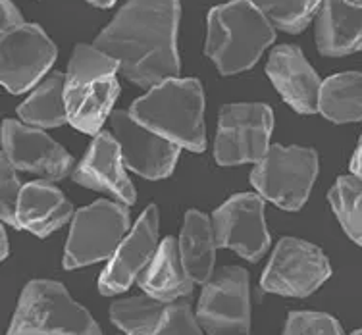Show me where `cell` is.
Here are the masks:
<instances>
[{
    "mask_svg": "<svg viewBox=\"0 0 362 335\" xmlns=\"http://www.w3.org/2000/svg\"><path fill=\"white\" fill-rule=\"evenodd\" d=\"M180 0H127L95 47L118 60L127 81L151 89L180 74Z\"/></svg>",
    "mask_w": 362,
    "mask_h": 335,
    "instance_id": "1",
    "label": "cell"
},
{
    "mask_svg": "<svg viewBox=\"0 0 362 335\" xmlns=\"http://www.w3.org/2000/svg\"><path fill=\"white\" fill-rule=\"evenodd\" d=\"M132 116L177 147L202 153L206 148L204 133V93L193 77H170L151 87L145 97L132 105Z\"/></svg>",
    "mask_w": 362,
    "mask_h": 335,
    "instance_id": "2",
    "label": "cell"
},
{
    "mask_svg": "<svg viewBox=\"0 0 362 335\" xmlns=\"http://www.w3.org/2000/svg\"><path fill=\"white\" fill-rule=\"evenodd\" d=\"M276 39V28L251 0H233L210 10L206 56L222 76L251 70Z\"/></svg>",
    "mask_w": 362,
    "mask_h": 335,
    "instance_id": "3",
    "label": "cell"
},
{
    "mask_svg": "<svg viewBox=\"0 0 362 335\" xmlns=\"http://www.w3.org/2000/svg\"><path fill=\"white\" fill-rule=\"evenodd\" d=\"M119 64L95 45H77L66 74V108L76 129L100 131L119 95Z\"/></svg>",
    "mask_w": 362,
    "mask_h": 335,
    "instance_id": "4",
    "label": "cell"
},
{
    "mask_svg": "<svg viewBox=\"0 0 362 335\" xmlns=\"http://www.w3.org/2000/svg\"><path fill=\"white\" fill-rule=\"evenodd\" d=\"M6 335H103V329L60 281L33 279L21 291Z\"/></svg>",
    "mask_w": 362,
    "mask_h": 335,
    "instance_id": "5",
    "label": "cell"
},
{
    "mask_svg": "<svg viewBox=\"0 0 362 335\" xmlns=\"http://www.w3.org/2000/svg\"><path fill=\"white\" fill-rule=\"evenodd\" d=\"M318 175V154L307 147L272 145L270 151L251 172L252 187L258 195L279 208H303Z\"/></svg>",
    "mask_w": 362,
    "mask_h": 335,
    "instance_id": "6",
    "label": "cell"
},
{
    "mask_svg": "<svg viewBox=\"0 0 362 335\" xmlns=\"http://www.w3.org/2000/svg\"><path fill=\"white\" fill-rule=\"evenodd\" d=\"M127 231L129 210L124 203L103 199L79 208L71 220L70 237L64 251V268L76 270L112 259Z\"/></svg>",
    "mask_w": 362,
    "mask_h": 335,
    "instance_id": "7",
    "label": "cell"
},
{
    "mask_svg": "<svg viewBox=\"0 0 362 335\" xmlns=\"http://www.w3.org/2000/svg\"><path fill=\"white\" fill-rule=\"evenodd\" d=\"M197 320L209 335L251 334L249 274L241 266H223L202 287Z\"/></svg>",
    "mask_w": 362,
    "mask_h": 335,
    "instance_id": "8",
    "label": "cell"
},
{
    "mask_svg": "<svg viewBox=\"0 0 362 335\" xmlns=\"http://www.w3.org/2000/svg\"><path fill=\"white\" fill-rule=\"evenodd\" d=\"M274 112L260 102L226 105L220 110L214 158L220 166L260 162L270 151Z\"/></svg>",
    "mask_w": 362,
    "mask_h": 335,
    "instance_id": "9",
    "label": "cell"
},
{
    "mask_svg": "<svg viewBox=\"0 0 362 335\" xmlns=\"http://www.w3.org/2000/svg\"><path fill=\"white\" fill-rule=\"evenodd\" d=\"M332 276V266L322 249L303 239H279L266 266L260 287L266 293L308 297Z\"/></svg>",
    "mask_w": 362,
    "mask_h": 335,
    "instance_id": "10",
    "label": "cell"
},
{
    "mask_svg": "<svg viewBox=\"0 0 362 335\" xmlns=\"http://www.w3.org/2000/svg\"><path fill=\"white\" fill-rule=\"evenodd\" d=\"M56 60V45L37 23H23L0 37V79L20 95L41 79Z\"/></svg>",
    "mask_w": 362,
    "mask_h": 335,
    "instance_id": "11",
    "label": "cell"
},
{
    "mask_svg": "<svg viewBox=\"0 0 362 335\" xmlns=\"http://www.w3.org/2000/svg\"><path fill=\"white\" fill-rule=\"evenodd\" d=\"M110 124L126 168L146 180H164L174 172L181 147L143 126L132 112L114 110Z\"/></svg>",
    "mask_w": 362,
    "mask_h": 335,
    "instance_id": "12",
    "label": "cell"
},
{
    "mask_svg": "<svg viewBox=\"0 0 362 335\" xmlns=\"http://www.w3.org/2000/svg\"><path fill=\"white\" fill-rule=\"evenodd\" d=\"M212 223L218 247L231 249L249 262H258L270 247L264 203L258 195H233L214 212Z\"/></svg>",
    "mask_w": 362,
    "mask_h": 335,
    "instance_id": "13",
    "label": "cell"
},
{
    "mask_svg": "<svg viewBox=\"0 0 362 335\" xmlns=\"http://www.w3.org/2000/svg\"><path fill=\"white\" fill-rule=\"evenodd\" d=\"M2 145L8 160L21 172H31L47 180H62L74 168V156L62 145L39 127L23 126L16 119H4Z\"/></svg>",
    "mask_w": 362,
    "mask_h": 335,
    "instance_id": "14",
    "label": "cell"
},
{
    "mask_svg": "<svg viewBox=\"0 0 362 335\" xmlns=\"http://www.w3.org/2000/svg\"><path fill=\"white\" fill-rule=\"evenodd\" d=\"M158 208L151 204L141 214L126 239L119 243L105 272L98 279V291L103 295H118L127 291L135 279L146 270L158 252Z\"/></svg>",
    "mask_w": 362,
    "mask_h": 335,
    "instance_id": "15",
    "label": "cell"
},
{
    "mask_svg": "<svg viewBox=\"0 0 362 335\" xmlns=\"http://www.w3.org/2000/svg\"><path fill=\"white\" fill-rule=\"evenodd\" d=\"M266 74L281 98L299 114L320 112L322 81L314 68L295 45H279L272 50Z\"/></svg>",
    "mask_w": 362,
    "mask_h": 335,
    "instance_id": "16",
    "label": "cell"
},
{
    "mask_svg": "<svg viewBox=\"0 0 362 335\" xmlns=\"http://www.w3.org/2000/svg\"><path fill=\"white\" fill-rule=\"evenodd\" d=\"M124 166L126 164L114 133L98 131L71 177L81 187L105 191L116 196L119 203L133 204L137 195Z\"/></svg>",
    "mask_w": 362,
    "mask_h": 335,
    "instance_id": "17",
    "label": "cell"
},
{
    "mask_svg": "<svg viewBox=\"0 0 362 335\" xmlns=\"http://www.w3.org/2000/svg\"><path fill=\"white\" fill-rule=\"evenodd\" d=\"M74 206L54 183L31 182L21 187L16 208L14 228L33 233L37 237H49L74 218Z\"/></svg>",
    "mask_w": 362,
    "mask_h": 335,
    "instance_id": "18",
    "label": "cell"
},
{
    "mask_svg": "<svg viewBox=\"0 0 362 335\" xmlns=\"http://www.w3.org/2000/svg\"><path fill=\"white\" fill-rule=\"evenodd\" d=\"M316 47L324 56H349L362 50V0H322Z\"/></svg>",
    "mask_w": 362,
    "mask_h": 335,
    "instance_id": "19",
    "label": "cell"
},
{
    "mask_svg": "<svg viewBox=\"0 0 362 335\" xmlns=\"http://www.w3.org/2000/svg\"><path fill=\"white\" fill-rule=\"evenodd\" d=\"M193 278L181 260L180 241L166 237L146 270L139 276V286L146 295L162 302H175L193 295Z\"/></svg>",
    "mask_w": 362,
    "mask_h": 335,
    "instance_id": "20",
    "label": "cell"
},
{
    "mask_svg": "<svg viewBox=\"0 0 362 335\" xmlns=\"http://www.w3.org/2000/svg\"><path fill=\"white\" fill-rule=\"evenodd\" d=\"M214 223L199 210H189L180 235L181 260L195 283H206L214 274L216 260Z\"/></svg>",
    "mask_w": 362,
    "mask_h": 335,
    "instance_id": "21",
    "label": "cell"
},
{
    "mask_svg": "<svg viewBox=\"0 0 362 335\" xmlns=\"http://www.w3.org/2000/svg\"><path fill=\"white\" fill-rule=\"evenodd\" d=\"M18 116L31 127H58L70 124L66 108V76L50 74L18 108Z\"/></svg>",
    "mask_w": 362,
    "mask_h": 335,
    "instance_id": "22",
    "label": "cell"
},
{
    "mask_svg": "<svg viewBox=\"0 0 362 335\" xmlns=\"http://www.w3.org/2000/svg\"><path fill=\"white\" fill-rule=\"evenodd\" d=\"M320 114L334 124L362 122V74L345 71L322 83Z\"/></svg>",
    "mask_w": 362,
    "mask_h": 335,
    "instance_id": "23",
    "label": "cell"
},
{
    "mask_svg": "<svg viewBox=\"0 0 362 335\" xmlns=\"http://www.w3.org/2000/svg\"><path fill=\"white\" fill-rule=\"evenodd\" d=\"M166 308L168 302L145 293L114 302L110 308V320L127 335H151L166 315Z\"/></svg>",
    "mask_w": 362,
    "mask_h": 335,
    "instance_id": "24",
    "label": "cell"
},
{
    "mask_svg": "<svg viewBox=\"0 0 362 335\" xmlns=\"http://www.w3.org/2000/svg\"><path fill=\"white\" fill-rule=\"evenodd\" d=\"M327 199L345 233L362 247V180L355 175L337 177Z\"/></svg>",
    "mask_w": 362,
    "mask_h": 335,
    "instance_id": "25",
    "label": "cell"
},
{
    "mask_svg": "<svg viewBox=\"0 0 362 335\" xmlns=\"http://www.w3.org/2000/svg\"><path fill=\"white\" fill-rule=\"evenodd\" d=\"M276 29L300 33L313 20L322 0H251Z\"/></svg>",
    "mask_w": 362,
    "mask_h": 335,
    "instance_id": "26",
    "label": "cell"
},
{
    "mask_svg": "<svg viewBox=\"0 0 362 335\" xmlns=\"http://www.w3.org/2000/svg\"><path fill=\"white\" fill-rule=\"evenodd\" d=\"M281 335H343L339 322L324 312H289Z\"/></svg>",
    "mask_w": 362,
    "mask_h": 335,
    "instance_id": "27",
    "label": "cell"
},
{
    "mask_svg": "<svg viewBox=\"0 0 362 335\" xmlns=\"http://www.w3.org/2000/svg\"><path fill=\"white\" fill-rule=\"evenodd\" d=\"M151 335H202L201 324L187 300L168 302L166 315Z\"/></svg>",
    "mask_w": 362,
    "mask_h": 335,
    "instance_id": "28",
    "label": "cell"
},
{
    "mask_svg": "<svg viewBox=\"0 0 362 335\" xmlns=\"http://www.w3.org/2000/svg\"><path fill=\"white\" fill-rule=\"evenodd\" d=\"M21 187L23 185L16 175V168L12 166V162L8 160L6 154L2 153V156H0V218L4 223L14 225Z\"/></svg>",
    "mask_w": 362,
    "mask_h": 335,
    "instance_id": "29",
    "label": "cell"
},
{
    "mask_svg": "<svg viewBox=\"0 0 362 335\" xmlns=\"http://www.w3.org/2000/svg\"><path fill=\"white\" fill-rule=\"evenodd\" d=\"M0 2H2V25H0L2 33L25 23V21H23V18H21L20 10L16 8V4H12L10 0H0Z\"/></svg>",
    "mask_w": 362,
    "mask_h": 335,
    "instance_id": "30",
    "label": "cell"
},
{
    "mask_svg": "<svg viewBox=\"0 0 362 335\" xmlns=\"http://www.w3.org/2000/svg\"><path fill=\"white\" fill-rule=\"evenodd\" d=\"M351 172L355 177L362 180V137L358 141V145H356V151L353 154V158H351Z\"/></svg>",
    "mask_w": 362,
    "mask_h": 335,
    "instance_id": "31",
    "label": "cell"
},
{
    "mask_svg": "<svg viewBox=\"0 0 362 335\" xmlns=\"http://www.w3.org/2000/svg\"><path fill=\"white\" fill-rule=\"evenodd\" d=\"M0 235H2V260H6L8 252H10V243H8V233L4 228L0 230Z\"/></svg>",
    "mask_w": 362,
    "mask_h": 335,
    "instance_id": "32",
    "label": "cell"
},
{
    "mask_svg": "<svg viewBox=\"0 0 362 335\" xmlns=\"http://www.w3.org/2000/svg\"><path fill=\"white\" fill-rule=\"evenodd\" d=\"M87 2L97 8H110L116 4V0H87Z\"/></svg>",
    "mask_w": 362,
    "mask_h": 335,
    "instance_id": "33",
    "label": "cell"
},
{
    "mask_svg": "<svg viewBox=\"0 0 362 335\" xmlns=\"http://www.w3.org/2000/svg\"><path fill=\"white\" fill-rule=\"evenodd\" d=\"M353 335H362V329H356V331Z\"/></svg>",
    "mask_w": 362,
    "mask_h": 335,
    "instance_id": "34",
    "label": "cell"
}]
</instances>
